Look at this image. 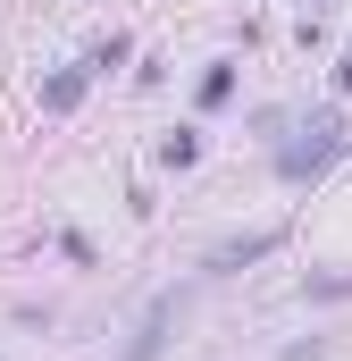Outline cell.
Instances as JSON below:
<instances>
[{"label":"cell","mask_w":352,"mask_h":361,"mask_svg":"<svg viewBox=\"0 0 352 361\" xmlns=\"http://www.w3.org/2000/svg\"><path fill=\"white\" fill-rule=\"evenodd\" d=\"M176 311H184V294H160V302H151V319H143V336L126 345V361H151V353H160V345H168V328H176Z\"/></svg>","instance_id":"2"},{"label":"cell","mask_w":352,"mask_h":361,"mask_svg":"<svg viewBox=\"0 0 352 361\" xmlns=\"http://www.w3.org/2000/svg\"><path fill=\"white\" fill-rule=\"evenodd\" d=\"M160 160H168V169H193V160H201V135H193V126H176L168 143H160Z\"/></svg>","instance_id":"6"},{"label":"cell","mask_w":352,"mask_h":361,"mask_svg":"<svg viewBox=\"0 0 352 361\" xmlns=\"http://www.w3.org/2000/svg\"><path fill=\"white\" fill-rule=\"evenodd\" d=\"M260 252H277V227L244 235V244H218V252H210V269H244V261H260Z\"/></svg>","instance_id":"3"},{"label":"cell","mask_w":352,"mask_h":361,"mask_svg":"<svg viewBox=\"0 0 352 361\" xmlns=\"http://www.w3.org/2000/svg\"><path fill=\"white\" fill-rule=\"evenodd\" d=\"M76 101H84V76H76V68H59V76L42 85V109H76Z\"/></svg>","instance_id":"5"},{"label":"cell","mask_w":352,"mask_h":361,"mask_svg":"<svg viewBox=\"0 0 352 361\" xmlns=\"http://www.w3.org/2000/svg\"><path fill=\"white\" fill-rule=\"evenodd\" d=\"M344 152H352V118H344V109H319V118L277 152V177H285V185H310V177H327Z\"/></svg>","instance_id":"1"},{"label":"cell","mask_w":352,"mask_h":361,"mask_svg":"<svg viewBox=\"0 0 352 361\" xmlns=\"http://www.w3.org/2000/svg\"><path fill=\"white\" fill-rule=\"evenodd\" d=\"M336 85H344V92H352V51H344V59H336Z\"/></svg>","instance_id":"7"},{"label":"cell","mask_w":352,"mask_h":361,"mask_svg":"<svg viewBox=\"0 0 352 361\" xmlns=\"http://www.w3.org/2000/svg\"><path fill=\"white\" fill-rule=\"evenodd\" d=\"M193 101H201V109H227V101H235V59L201 68V85H193Z\"/></svg>","instance_id":"4"}]
</instances>
